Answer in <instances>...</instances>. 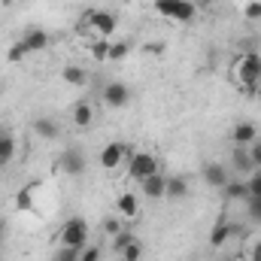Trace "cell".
Masks as SVG:
<instances>
[{
	"label": "cell",
	"mask_w": 261,
	"mask_h": 261,
	"mask_svg": "<svg viewBox=\"0 0 261 261\" xmlns=\"http://www.w3.org/2000/svg\"><path fill=\"white\" fill-rule=\"evenodd\" d=\"M130 100V88L125 82H107V88H103V103L110 107V110H122V107H128Z\"/></svg>",
	"instance_id": "cell-8"
},
{
	"label": "cell",
	"mask_w": 261,
	"mask_h": 261,
	"mask_svg": "<svg viewBox=\"0 0 261 261\" xmlns=\"http://www.w3.org/2000/svg\"><path fill=\"white\" fill-rule=\"evenodd\" d=\"M234 231H237V225H231V222L222 216V219L213 225V231H210V246H213V249H222V246L231 240V234H234Z\"/></svg>",
	"instance_id": "cell-13"
},
{
	"label": "cell",
	"mask_w": 261,
	"mask_h": 261,
	"mask_svg": "<svg viewBox=\"0 0 261 261\" xmlns=\"http://www.w3.org/2000/svg\"><path fill=\"white\" fill-rule=\"evenodd\" d=\"M192 3H195L197 9H206V6H210V3H213V0H192Z\"/></svg>",
	"instance_id": "cell-35"
},
{
	"label": "cell",
	"mask_w": 261,
	"mask_h": 261,
	"mask_svg": "<svg viewBox=\"0 0 261 261\" xmlns=\"http://www.w3.org/2000/svg\"><path fill=\"white\" fill-rule=\"evenodd\" d=\"M130 240H134V234H130V228H125V231H122V234H116V237H113V252H116V255H119V252H122V249H125V246H128Z\"/></svg>",
	"instance_id": "cell-28"
},
{
	"label": "cell",
	"mask_w": 261,
	"mask_h": 261,
	"mask_svg": "<svg viewBox=\"0 0 261 261\" xmlns=\"http://www.w3.org/2000/svg\"><path fill=\"white\" fill-rule=\"evenodd\" d=\"M122 231H125V225H122V216H110V219H103V234L116 237V234H122Z\"/></svg>",
	"instance_id": "cell-25"
},
{
	"label": "cell",
	"mask_w": 261,
	"mask_h": 261,
	"mask_svg": "<svg viewBox=\"0 0 261 261\" xmlns=\"http://www.w3.org/2000/svg\"><path fill=\"white\" fill-rule=\"evenodd\" d=\"M31 130H34V134H37L40 140H58V134H61L58 122H55L52 116H40V119H34Z\"/></svg>",
	"instance_id": "cell-16"
},
{
	"label": "cell",
	"mask_w": 261,
	"mask_h": 261,
	"mask_svg": "<svg viewBox=\"0 0 261 261\" xmlns=\"http://www.w3.org/2000/svg\"><path fill=\"white\" fill-rule=\"evenodd\" d=\"M246 189H249V197H261V167H255L246 179Z\"/></svg>",
	"instance_id": "cell-26"
},
{
	"label": "cell",
	"mask_w": 261,
	"mask_h": 261,
	"mask_svg": "<svg viewBox=\"0 0 261 261\" xmlns=\"http://www.w3.org/2000/svg\"><path fill=\"white\" fill-rule=\"evenodd\" d=\"M252 261H261V237L252 243Z\"/></svg>",
	"instance_id": "cell-34"
},
{
	"label": "cell",
	"mask_w": 261,
	"mask_h": 261,
	"mask_svg": "<svg viewBox=\"0 0 261 261\" xmlns=\"http://www.w3.org/2000/svg\"><path fill=\"white\" fill-rule=\"evenodd\" d=\"M6 234V222H3V216H0V237Z\"/></svg>",
	"instance_id": "cell-36"
},
{
	"label": "cell",
	"mask_w": 261,
	"mask_h": 261,
	"mask_svg": "<svg viewBox=\"0 0 261 261\" xmlns=\"http://www.w3.org/2000/svg\"><path fill=\"white\" fill-rule=\"evenodd\" d=\"M231 167H234L237 176H249L255 170V161L249 155V146H234L231 149Z\"/></svg>",
	"instance_id": "cell-10"
},
{
	"label": "cell",
	"mask_w": 261,
	"mask_h": 261,
	"mask_svg": "<svg viewBox=\"0 0 261 261\" xmlns=\"http://www.w3.org/2000/svg\"><path fill=\"white\" fill-rule=\"evenodd\" d=\"M234 76L243 88L255 91V82H261V55L258 52H246L237 58V67H234Z\"/></svg>",
	"instance_id": "cell-4"
},
{
	"label": "cell",
	"mask_w": 261,
	"mask_h": 261,
	"mask_svg": "<svg viewBox=\"0 0 261 261\" xmlns=\"http://www.w3.org/2000/svg\"><path fill=\"white\" fill-rule=\"evenodd\" d=\"M119 258H122V261H140V258H143V243H140V240L134 237L128 246H125V249L119 252Z\"/></svg>",
	"instance_id": "cell-22"
},
{
	"label": "cell",
	"mask_w": 261,
	"mask_h": 261,
	"mask_svg": "<svg viewBox=\"0 0 261 261\" xmlns=\"http://www.w3.org/2000/svg\"><path fill=\"white\" fill-rule=\"evenodd\" d=\"M116 15L110 12V9H91L88 12V18H85V28L88 31H94L100 40H110V34H116Z\"/></svg>",
	"instance_id": "cell-5"
},
{
	"label": "cell",
	"mask_w": 261,
	"mask_h": 261,
	"mask_svg": "<svg viewBox=\"0 0 261 261\" xmlns=\"http://www.w3.org/2000/svg\"><path fill=\"white\" fill-rule=\"evenodd\" d=\"M246 213L252 222H261V197H246Z\"/></svg>",
	"instance_id": "cell-30"
},
{
	"label": "cell",
	"mask_w": 261,
	"mask_h": 261,
	"mask_svg": "<svg viewBox=\"0 0 261 261\" xmlns=\"http://www.w3.org/2000/svg\"><path fill=\"white\" fill-rule=\"evenodd\" d=\"M140 186H143V197H149V200H161V197H164V192H167V176L158 170L155 176L143 179Z\"/></svg>",
	"instance_id": "cell-15"
},
{
	"label": "cell",
	"mask_w": 261,
	"mask_h": 261,
	"mask_svg": "<svg viewBox=\"0 0 261 261\" xmlns=\"http://www.w3.org/2000/svg\"><path fill=\"white\" fill-rule=\"evenodd\" d=\"M249 155H252V161H255V167H261V140H255V143L249 146Z\"/></svg>",
	"instance_id": "cell-33"
},
{
	"label": "cell",
	"mask_w": 261,
	"mask_h": 261,
	"mask_svg": "<svg viewBox=\"0 0 261 261\" xmlns=\"http://www.w3.org/2000/svg\"><path fill=\"white\" fill-rule=\"evenodd\" d=\"M116 213H119L125 222H134V219L140 216V197L134 195V192H122V195L116 197Z\"/></svg>",
	"instance_id": "cell-12"
},
{
	"label": "cell",
	"mask_w": 261,
	"mask_h": 261,
	"mask_svg": "<svg viewBox=\"0 0 261 261\" xmlns=\"http://www.w3.org/2000/svg\"><path fill=\"white\" fill-rule=\"evenodd\" d=\"M58 167L64 170L67 176H82L85 167H88V161H85V155L79 149H64L61 158H58Z\"/></svg>",
	"instance_id": "cell-7"
},
{
	"label": "cell",
	"mask_w": 261,
	"mask_h": 261,
	"mask_svg": "<svg viewBox=\"0 0 261 261\" xmlns=\"http://www.w3.org/2000/svg\"><path fill=\"white\" fill-rule=\"evenodd\" d=\"M107 52H110V40H100V43L91 46V55H94L97 61H107Z\"/></svg>",
	"instance_id": "cell-31"
},
{
	"label": "cell",
	"mask_w": 261,
	"mask_h": 261,
	"mask_svg": "<svg viewBox=\"0 0 261 261\" xmlns=\"http://www.w3.org/2000/svg\"><path fill=\"white\" fill-rule=\"evenodd\" d=\"M0 94H3V82H0Z\"/></svg>",
	"instance_id": "cell-37"
},
{
	"label": "cell",
	"mask_w": 261,
	"mask_h": 261,
	"mask_svg": "<svg viewBox=\"0 0 261 261\" xmlns=\"http://www.w3.org/2000/svg\"><path fill=\"white\" fill-rule=\"evenodd\" d=\"M200 173H203V182H206L210 189H222V186L228 182V167H225L222 161H206Z\"/></svg>",
	"instance_id": "cell-11"
},
{
	"label": "cell",
	"mask_w": 261,
	"mask_h": 261,
	"mask_svg": "<svg viewBox=\"0 0 261 261\" xmlns=\"http://www.w3.org/2000/svg\"><path fill=\"white\" fill-rule=\"evenodd\" d=\"M12 155H15V140H12L9 130H0V161H3V167L12 161Z\"/></svg>",
	"instance_id": "cell-20"
},
{
	"label": "cell",
	"mask_w": 261,
	"mask_h": 261,
	"mask_svg": "<svg viewBox=\"0 0 261 261\" xmlns=\"http://www.w3.org/2000/svg\"><path fill=\"white\" fill-rule=\"evenodd\" d=\"M58 246H70V249H85L88 246V222L82 216H70L64 225H61Z\"/></svg>",
	"instance_id": "cell-2"
},
{
	"label": "cell",
	"mask_w": 261,
	"mask_h": 261,
	"mask_svg": "<svg viewBox=\"0 0 261 261\" xmlns=\"http://www.w3.org/2000/svg\"><path fill=\"white\" fill-rule=\"evenodd\" d=\"M79 252H82V249H70V246H58V249H55V255H52V261H79Z\"/></svg>",
	"instance_id": "cell-27"
},
{
	"label": "cell",
	"mask_w": 261,
	"mask_h": 261,
	"mask_svg": "<svg viewBox=\"0 0 261 261\" xmlns=\"http://www.w3.org/2000/svg\"><path fill=\"white\" fill-rule=\"evenodd\" d=\"M6 58H9L12 64H21V61L28 58V49L21 46V40H15V43H12V46L6 49Z\"/></svg>",
	"instance_id": "cell-24"
},
{
	"label": "cell",
	"mask_w": 261,
	"mask_h": 261,
	"mask_svg": "<svg viewBox=\"0 0 261 261\" xmlns=\"http://www.w3.org/2000/svg\"><path fill=\"white\" fill-rule=\"evenodd\" d=\"M61 79H64L67 85H85V82H88V73H85V70H82V67H64V70H61Z\"/></svg>",
	"instance_id": "cell-21"
},
{
	"label": "cell",
	"mask_w": 261,
	"mask_h": 261,
	"mask_svg": "<svg viewBox=\"0 0 261 261\" xmlns=\"http://www.w3.org/2000/svg\"><path fill=\"white\" fill-rule=\"evenodd\" d=\"M130 55L128 43H110V52H107V61H125Z\"/></svg>",
	"instance_id": "cell-23"
},
{
	"label": "cell",
	"mask_w": 261,
	"mask_h": 261,
	"mask_svg": "<svg viewBox=\"0 0 261 261\" xmlns=\"http://www.w3.org/2000/svg\"><path fill=\"white\" fill-rule=\"evenodd\" d=\"M189 192H192L189 176H167V192H164V197H170V200H182V197H189Z\"/></svg>",
	"instance_id": "cell-19"
},
{
	"label": "cell",
	"mask_w": 261,
	"mask_h": 261,
	"mask_svg": "<svg viewBox=\"0 0 261 261\" xmlns=\"http://www.w3.org/2000/svg\"><path fill=\"white\" fill-rule=\"evenodd\" d=\"M155 12L167 21H179V24H189L197 18V9L192 0H155Z\"/></svg>",
	"instance_id": "cell-1"
},
{
	"label": "cell",
	"mask_w": 261,
	"mask_h": 261,
	"mask_svg": "<svg viewBox=\"0 0 261 261\" xmlns=\"http://www.w3.org/2000/svg\"><path fill=\"white\" fill-rule=\"evenodd\" d=\"M243 15H246L249 21H261V0H249V3L243 6Z\"/></svg>",
	"instance_id": "cell-29"
},
{
	"label": "cell",
	"mask_w": 261,
	"mask_h": 261,
	"mask_svg": "<svg viewBox=\"0 0 261 261\" xmlns=\"http://www.w3.org/2000/svg\"><path fill=\"white\" fill-rule=\"evenodd\" d=\"M161 167H158V155L155 152H146V149H140V152H128V179H137V182H143V179H149V176H155Z\"/></svg>",
	"instance_id": "cell-3"
},
{
	"label": "cell",
	"mask_w": 261,
	"mask_h": 261,
	"mask_svg": "<svg viewBox=\"0 0 261 261\" xmlns=\"http://www.w3.org/2000/svg\"><path fill=\"white\" fill-rule=\"evenodd\" d=\"M228 203H240V200H246L249 197V189H246V179H228L222 189H219Z\"/></svg>",
	"instance_id": "cell-17"
},
{
	"label": "cell",
	"mask_w": 261,
	"mask_h": 261,
	"mask_svg": "<svg viewBox=\"0 0 261 261\" xmlns=\"http://www.w3.org/2000/svg\"><path fill=\"white\" fill-rule=\"evenodd\" d=\"M79 261H100V246H85L79 252Z\"/></svg>",
	"instance_id": "cell-32"
},
{
	"label": "cell",
	"mask_w": 261,
	"mask_h": 261,
	"mask_svg": "<svg viewBox=\"0 0 261 261\" xmlns=\"http://www.w3.org/2000/svg\"><path fill=\"white\" fill-rule=\"evenodd\" d=\"M21 46L28 49V55H37V52H46L49 49V34L43 28H31L21 34Z\"/></svg>",
	"instance_id": "cell-9"
},
{
	"label": "cell",
	"mask_w": 261,
	"mask_h": 261,
	"mask_svg": "<svg viewBox=\"0 0 261 261\" xmlns=\"http://www.w3.org/2000/svg\"><path fill=\"white\" fill-rule=\"evenodd\" d=\"M73 125L79 130H88L94 125V107L88 103V100H82V103H76L73 107Z\"/></svg>",
	"instance_id": "cell-18"
},
{
	"label": "cell",
	"mask_w": 261,
	"mask_h": 261,
	"mask_svg": "<svg viewBox=\"0 0 261 261\" xmlns=\"http://www.w3.org/2000/svg\"><path fill=\"white\" fill-rule=\"evenodd\" d=\"M128 146L125 143H119V140H113V143H107L103 149H100V167L103 170H116L122 161H128Z\"/></svg>",
	"instance_id": "cell-6"
},
{
	"label": "cell",
	"mask_w": 261,
	"mask_h": 261,
	"mask_svg": "<svg viewBox=\"0 0 261 261\" xmlns=\"http://www.w3.org/2000/svg\"><path fill=\"white\" fill-rule=\"evenodd\" d=\"M255 140H258V128L252 122H237L231 128V143L234 146H252Z\"/></svg>",
	"instance_id": "cell-14"
}]
</instances>
